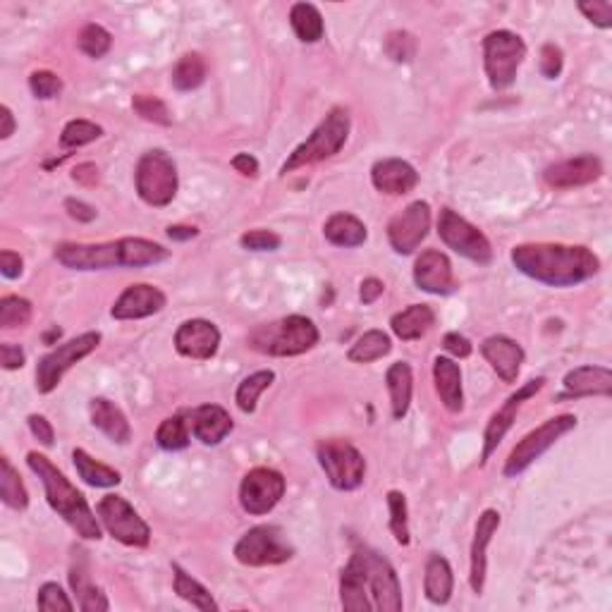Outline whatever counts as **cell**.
Masks as SVG:
<instances>
[{
	"instance_id": "cell-18",
	"label": "cell",
	"mask_w": 612,
	"mask_h": 612,
	"mask_svg": "<svg viewBox=\"0 0 612 612\" xmlns=\"http://www.w3.org/2000/svg\"><path fill=\"white\" fill-rule=\"evenodd\" d=\"M220 347V330L206 318L185 321L175 333V350L187 359L208 361L216 357Z\"/></svg>"
},
{
	"instance_id": "cell-13",
	"label": "cell",
	"mask_w": 612,
	"mask_h": 612,
	"mask_svg": "<svg viewBox=\"0 0 612 612\" xmlns=\"http://www.w3.org/2000/svg\"><path fill=\"white\" fill-rule=\"evenodd\" d=\"M96 514L103 529L108 531L115 541L130 548H146L151 543L149 524L139 517V512L127 503L122 495H106L96 505Z\"/></svg>"
},
{
	"instance_id": "cell-62",
	"label": "cell",
	"mask_w": 612,
	"mask_h": 612,
	"mask_svg": "<svg viewBox=\"0 0 612 612\" xmlns=\"http://www.w3.org/2000/svg\"><path fill=\"white\" fill-rule=\"evenodd\" d=\"M0 120H3V127H0V139H10L12 134H15V115H12V110L8 106L0 108Z\"/></svg>"
},
{
	"instance_id": "cell-33",
	"label": "cell",
	"mask_w": 612,
	"mask_h": 612,
	"mask_svg": "<svg viewBox=\"0 0 612 612\" xmlns=\"http://www.w3.org/2000/svg\"><path fill=\"white\" fill-rule=\"evenodd\" d=\"M323 235L335 247L354 249L366 242L369 232H366V225L357 216H352V213H335L323 225Z\"/></svg>"
},
{
	"instance_id": "cell-11",
	"label": "cell",
	"mask_w": 612,
	"mask_h": 612,
	"mask_svg": "<svg viewBox=\"0 0 612 612\" xmlns=\"http://www.w3.org/2000/svg\"><path fill=\"white\" fill-rule=\"evenodd\" d=\"M99 345H101V333L89 330V333L77 335V338L55 347L53 352H48L46 357H41L39 364H36V390H39L41 395L53 393V390L60 385V381H63L65 373L75 364H79L84 357H89L91 352H96V347Z\"/></svg>"
},
{
	"instance_id": "cell-59",
	"label": "cell",
	"mask_w": 612,
	"mask_h": 612,
	"mask_svg": "<svg viewBox=\"0 0 612 612\" xmlns=\"http://www.w3.org/2000/svg\"><path fill=\"white\" fill-rule=\"evenodd\" d=\"M232 168H235L237 173L244 177L259 175V161H256L252 153H237V156L232 158Z\"/></svg>"
},
{
	"instance_id": "cell-31",
	"label": "cell",
	"mask_w": 612,
	"mask_h": 612,
	"mask_svg": "<svg viewBox=\"0 0 612 612\" xmlns=\"http://www.w3.org/2000/svg\"><path fill=\"white\" fill-rule=\"evenodd\" d=\"M452 589H455V577H452L450 562L443 555L431 553L426 560L424 572L426 598L433 605H445L452 598Z\"/></svg>"
},
{
	"instance_id": "cell-37",
	"label": "cell",
	"mask_w": 612,
	"mask_h": 612,
	"mask_svg": "<svg viewBox=\"0 0 612 612\" xmlns=\"http://www.w3.org/2000/svg\"><path fill=\"white\" fill-rule=\"evenodd\" d=\"M390 350H393V342H390L383 330H366V333L354 342L352 350L347 352V359L354 361V364H371V361H378L383 359L385 354H390Z\"/></svg>"
},
{
	"instance_id": "cell-16",
	"label": "cell",
	"mask_w": 612,
	"mask_h": 612,
	"mask_svg": "<svg viewBox=\"0 0 612 612\" xmlns=\"http://www.w3.org/2000/svg\"><path fill=\"white\" fill-rule=\"evenodd\" d=\"M431 230V206L414 201L388 223V242L395 254H414Z\"/></svg>"
},
{
	"instance_id": "cell-34",
	"label": "cell",
	"mask_w": 612,
	"mask_h": 612,
	"mask_svg": "<svg viewBox=\"0 0 612 612\" xmlns=\"http://www.w3.org/2000/svg\"><path fill=\"white\" fill-rule=\"evenodd\" d=\"M72 462H75L79 479H82L84 483H89V486H94V488H113L122 481L120 471H115V469L106 467V464L96 462V459L82 448H77L75 452H72Z\"/></svg>"
},
{
	"instance_id": "cell-57",
	"label": "cell",
	"mask_w": 612,
	"mask_h": 612,
	"mask_svg": "<svg viewBox=\"0 0 612 612\" xmlns=\"http://www.w3.org/2000/svg\"><path fill=\"white\" fill-rule=\"evenodd\" d=\"M443 347H445V352H450L455 359H467L469 354H471V350H474V347H471V342L464 338V335H459V333H448V335H445Z\"/></svg>"
},
{
	"instance_id": "cell-45",
	"label": "cell",
	"mask_w": 612,
	"mask_h": 612,
	"mask_svg": "<svg viewBox=\"0 0 612 612\" xmlns=\"http://www.w3.org/2000/svg\"><path fill=\"white\" fill-rule=\"evenodd\" d=\"M79 51L87 53L89 58L99 60L110 51V46H113V36H110L108 29H103L101 24H87V27L79 32Z\"/></svg>"
},
{
	"instance_id": "cell-12",
	"label": "cell",
	"mask_w": 612,
	"mask_h": 612,
	"mask_svg": "<svg viewBox=\"0 0 612 612\" xmlns=\"http://www.w3.org/2000/svg\"><path fill=\"white\" fill-rule=\"evenodd\" d=\"M235 558L244 567H271L295 558V548L290 546L280 526H254L244 534L235 546Z\"/></svg>"
},
{
	"instance_id": "cell-61",
	"label": "cell",
	"mask_w": 612,
	"mask_h": 612,
	"mask_svg": "<svg viewBox=\"0 0 612 612\" xmlns=\"http://www.w3.org/2000/svg\"><path fill=\"white\" fill-rule=\"evenodd\" d=\"M199 235L197 228H192V225H170L168 228V237L173 242H187L194 240V237Z\"/></svg>"
},
{
	"instance_id": "cell-21",
	"label": "cell",
	"mask_w": 612,
	"mask_h": 612,
	"mask_svg": "<svg viewBox=\"0 0 612 612\" xmlns=\"http://www.w3.org/2000/svg\"><path fill=\"white\" fill-rule=\"evenodd\" d=\"M414 283L428 295H450L455 290V273L448 256L438 249H426L414 263Z\"/></svg>"
},
{
	"instance_id": "cell-1",
	"label": "cell",
	"mask_w": 612,
	"mask_h": 612,
	"mask_svg": "<svg viewBox=\"0 0 612 612\" xmlns=\"http://www.w3.org/2000/svg\"><path fill=\"white\" fill-rule=\"evenodd\" d=\"M340 603L347 612H400L405 603L395 567L373 548L357 546L340 574Z\"/></svg>"
},
{
	"instance_id": "cell-43",
	"label": "cell",
	"mask_w": 612,
	"mask_h": 612,
	"mask_svg": "<svg viewBox=\"0 0 612 612\" xmlns=\"http://www.w3.org/2000/svg\"><path fill=\"white\" fill-rule=\"evenodd\" d=\"M103 137V127L96 125L91 120H70L63 127V134H60V144L65 149H79V146H87L96 139Z\"/></svg>"
},
{
	"instance_id": "cell-23",
	"label": "cell",
	"mask_w": 612,
	"mask_h": 612,
	"mask_svg": "<svg viewBox=\"0 0 612 612\" xmlns=\"http://www.w3.org/2000/svg\"><path fill=\"white\" fill-rule=\"evenodd\" d=\"M371 182L378 192L402 197L419 185V173L412 163L402 161V158H383L371 168Z\"/></svg>"
},
{
	"instance_id": "cell-20",
	"label": "cell",
	"mask_w": 612,
	"mask_h": 612,
	"mask_svg": "<svg viewBox=\"0 0 612 612\" xmlns=\"http://www.w3.org/2000/svg\"><path fill=\"white\" fill-rule=\"evenodd\" d=\"M603 175V163L601 158H596L593 153H584V156L567 158L555 165H548L543 180L548 187L555 189H572V187H584L596 182Z\"/></svg>"
},
{
	"instance_id": "cell-8",
	"label": "cell",
	"mask_w": 612,
	"mask_h": 612,
	"mask_svg": "<svg viewBox=\"0 0 612 612\" xmlns=\"http://www.w3.org/2000/svg\"><path fill=\"white\" fill-rule=\"evenodd\" d=\"M526 58V44L522 36L507 29H498L483 39V65H486L488 84L495 91H503L512 87L517 79L519 67H522Z\"/></svg>"
},
{
	"instance_id": "cell-48",
	"label": "cell",
	"mask_w": 612,
	"mask_h": 612,
	"mask_svg": "<svg viewBox=\"0 0 612 612\" xmlns=\"http://www.w3.org/2000/svg\"><path fill=\"white\" fill-rule=\"evenodd\" d=\"M36 605H39V610L44 612H72L75 610V603L67 598V593L60 589L55 581H48V584H44L39 589V598H36Z\"/></svg>"
},
{
	"instance_id": "cell-38",
	"label": "cell",
	"mask_w": 612,
	"mask_h": 612,
	"mask_svg": "<svg viewBox=\"0 0 612 612\" xmlns=\"http://www.w3.org/2000/svg\"><path fill=\"white\" fill-rule=\"evenodd\" d=\"M206 60L199 53H187L173 67V87L177 91H194L206 82Z\"/></svg>"
},
{
	"instance_id": "cell-10",
	"label": "cell",
	"mask_w": 612,
	"mask_h": 612,
	"mask_svg": "<svg viewBox=\"0 0 612 612\" xmlns=\"http://www.w3.org/2000/svg\"><path fill=\"white\" fill-rule=\"evenodd\" d=\"M318 464L326 471V479L335 491L350 493L364 483L366 459L347 440H323L316 450Z\"/></svg>"
},
{
	"instance_id": "cell-24",
	"label": "cell",
	"mask_w": 612,
	"mask_h": 612,
	"mask_svg": "<svg viewBox=\"0 0 612 612\" xmlns=\"http://www.w3.org/2000/svg\"><path fill=\"white\" fill-rule=\"evenodd\" d=\"M481 354L505 383L517 381L524 364V350L519 342L505 338V335H491L481 342Z\"/></svg>"
},
{
	"instance_id": "cell-26",
	"label": "cell",
	"mask_w": 612,
	"mask_h": 612,
	"mask_svg": "<svg viewBox=\"0 0 612 612\" xmlns=\"http://www.w3.org/2000/svg\"><path fill=\"white\" fill-rule=\"evenodd\" d=\"M565 395L562 397H610L612 371L605 366H577L565 376Z\"/></svg>"
},
{
	"instance_id": "cell-52",
	"label": "cell",
	"mask_w": 612,
	"mask_h": 612,
	"mask_svg": "<svg viewBox=\"0 0 612 612\" xmlns=\"http://www.w3.org/2000/svg\"><path fill=\"white\" fill-rule=\"evenodd\" d=\"M541 75L546 79H558L562 72V65H565V55H562L560 46L546 44L541 48Z\"/></svg>"
},
{
	"instance_id": "cell-41",
	"label": "cell",
	"mask_w": 612,
	"mask_h": 612,
	"mask_svg": "<svg viewBox=\"0 0 612 612\" xmlns=\"http://www.w3.org/2000/svg\"><path fill=\"white\" fill-rule=\"evenodd\" d=\"M189 438H192V428H189V421H185V416H168L156 431L158 448L168 452L185 450L189 445Z\"/></svg>"
},
{
	"instance_id": "cell-27",
	"label": "cell",
	"mask_w": 612,
	"mask_h": 612,
	"mask_svg": "<svg viewBox=\"0 0 612 612\" xmlns=\"http://www.w3.org/2000/svg\"><path fill=\"white\" fill-rule=\"evenodd\" d=\"M89 414H91V424H94L103 436H108L113 443L127 445L132 440V428L127 416L122 414V409L113 402L106 400V397H94L89 402Z\"/></svg>"
},
{
	"instance_id": "cell-25",
	"label": "cell",
	"mask_w": 612,
	"mask_h": 612,
	"mask_svg": "<svg viewBox=\"0 0 612 612\" xmlns=\"http://www.w3.org/2000/svg\"><path fill=\"white\" fill-rule=\"evenodd\" d=\"M189 428L199 443L220 445L230 436L235 424H232V416L220 405H201L189 414Z\"/></svg>"
},
{
	"instance_id": "cell-32",
	"label": "cell",
	"mask_w": 612,
	"mask_h": 612,
	"mask_svg": "<svg viewBox=\"0 0 612 612\" xmlns=\"http://www.w3.org/2000/svg\"><path fill=\"white\" fill-rule=\"evenodd\" d=\"M385 385L390 393V407H393V416L402 421L412 405V390H414V373L407 361H395L385 373Z\"/></svg>"
},
{
	"instance_id": "cell-3",
	"label": "cell",
	"mask_w": 612,
	"mask_h": 612,
	"mask_svg": "<svg viewBox=\"0 0 612 612\" xmlns=\"http://www.w3.org/2000/svg\"><path fill=\"white\" fill-rule=\"evenodd\" d=\"M170 252L158 242L142 237H122L103 244L63 242L55 247V261L70 271H110V268H144L168 259Z\"/></svg>"
},
{
	"instance_id": "cell-54",
	"label": "cell",
	"mask_w": 612,
	"mask_h": 612,
	"mask_svg": "<svg viewBox=\"0 0 612 612\" xmlns=\"http://www.w3.org/2000/svg\"><path fill=\"white\" fill-rule=\"evenodd\" d=\"M0 361H3L5 371H17V369H22L27 357H24V350L20 345L3 342V345H0Z\"/></svg>"
},
{
	"instance_id": "cell-22",
	"label": "cell",
	"mask_w": 612,
	"mask_h": 612,
	"mask_svg": "<svg viewBox=\"0 0 612 612\" xmlns=\"http://www.w3.org/2000/svg\"><path fill=\"white\" fill-rule=\"evenodd\" d=\"M500 529V512L483 510L479 522H476L474 541H471V567H469V584L476 596H481L486 586L488 572V546H491L495 531Z\"/></svg>"
},
{
	"instance_id": "cell-17",
	"label": "cell",
	"mask_w": 612,
	"mask_h": 612,
	"mask_svg": "<svg viewBox=\"0 0 612 612\" xmlns=\"http://www.w3.org/2000/svg\"><path fill=\"white\" fill-rule=\"evenodd\" d=\"M543 385H546V378H534V381L524 383L522 388L517 390V393L507 397V402L498 409V412H493V416L488 419V424H486V433H483L481 464H486L488 459H491L493 452L498 450V445L503 443L507 431H510L514 421H517L519 409H522L526 400H531V397H534L536 393H541Z\"/></svg>"
},
{
	"instance_id": "cell-46",
	"label": "cell",
	"mask_w": 612,
	"mask_h": 612,
	"mask_svg": "<svg viewBox=\"0 0 612 612\" xmlns=\"http://www.w3.org/2000/svg\"><path fill=\"white\" fill-rule=\"evenodd\" d=\"M132 108L134 113L139 115V118L146 120V122H153V125H163L168 127L170 122V110L168 106L161 99H156V96H149V94H137L132 99Z\"/></svg>"
},
{
	"instance_id": "cell-35",
	"label": "cell",
	"mask_w": 612,
	"mask_h": 612,
	"mask_svg": "<svg viewBox=\"0 0 612 612\" xmlns=\"http://www.w3.org/2000/svg\"><path fill=\"white\" fill-rule=\"evenodd\" d=\"M290 24L295 29L297 39L304 44H318L326 34V24H323L321 12L311 3H297L290 10Z\"/></svg>"
},
{
	"instance_id": "cell-47",
	"label": "cell",
	"mask_w": 612,
	"mask_h": 612,
	"mask_svg": "<svg viewBox=\"0 0 612 612\" xmlns=\"http://www.w3.org/2000/svg\"><path fill=\"white\" fill-rule=\"evenodd\" d=\"M29 89L36 99L41 101H51L55 96H60L63 91V79H60L51 70H36L29 75Z\"/></svg>"
},
{
	"instance_id": "cell-49",
	"label": "cell",
	"mask_w": 612,
	"mask_h": 612,
	"mask_svg": "<svg viewBox=\"0 0 612 612\" xmlns=\"http://www.w3.org/2000/svg\"><path fill=\"white\" fill-rule=\"evenodd\" d=\"M385 53L395 60V63H409L416 53V39L409 32H393L385 39Z\"/></svg>"
},
{
	"instance_id": "cell-7",
	"label": "cell",
	"mask_w": 612,
	"mask_h": 612,
	"mask_svg": "<svg viewBox=\"0 0 612 612\" xmlns=\"http://www.w3.org/2000/svg\"><path fill=\"white\" fill-rule=\"evenodd\" d=\"M134 185L144 204L153 208L168 206L177 194V165L163 149H151L139 158Z\"/></svg>"
},
{
	"instance_id": "cell-9",
	"label": "cell",
	"mask_w": 612,
	"mask_h": 612,
	"mask_svg": "<svg viewBox=\"0 0 612 612\" xmlns=\"http://www.w3.org/2000/svg\"><path fill=\"white\" fill-rule=\"evenodd\" d=\"M577 428V416L574 414H560L548 419L546 424H541L536 431L526 433V436L514 445L510 457H507L503 474L507 479H514V476L524 474L531 464L536 462L538 457H543L546 452L558 443L560 438H565L569 431Z\"/></svg>"
},
{
	"instance_id": "cell-51",
	"label": "cell",
	"mask_w": 612,
	"mask_h": 612,
	"mask_svg": "<svg viewBox=\"0 0 612 612\" xmlns=\"http://www.w3.org/2000/svg\"><path fill=\"white\" fill-rule=\"evenodd\" d=\"M577 8L584 12L586 20L596 24V27H601V29L612 27V3H610V0H589V3H579Z\"/></svg>"
},
{
	"instance_id": "cell-5",
	"label": "cell",
	"mask_w": 612,
	"mask_h": 612,
	"mask_svg": "<svg viewBox=\"0 0 612 612\" xmlns=\"http://www.w3.org/2000/svg\"><path fill=\"white\" fill-rule=\"evenodd\" d=\"M318 345V328L306 316H287L259 326L249 335V347L271 357H299Z\"/></svg>"
},
{
	"instance_id": "cell-60",
	"label": "cell",
	"mask_w": 612,
	"mask_h": 612,
	"mask_svg": "<svg viewBox=\"0 0 612 612\" xmlns=\"http://www.w3.org/2000/svg\"><path fill=\"white\" fill-rule=\"evenodd\" d=\"M383 292H385V285L381 283V280H378V278H366L364 283H361L359 299L364 304H373L378 297L383 295Z\"/></svg>"
},
{
	"instance_id": "cell-55",
	"label": "cell",
	"mask_w": 612,
	"mask_h": 612,
	"mask_svg": "<svg viewBox=\"0 0 612 612\" xmlns=\"http://www.w3.org/2000/svg\"><path fill=\"white\" fill-rule=\"evenodd\" d=\"M0 273H3V278L8 280H17L24 273V261L20 254L10 252V249H5V252H0Z\"/></svg>"
},
{
	"instance_id": "cell-53",
	"label": "cell",
	"mask_w": 612,
	"mask_h": 612,
	"mask_svg": "<svg viewBox=\"0 0 612 612\" xmlns=\"http://www.w3.org/2000/svg\"><path fill=\"white\" fill-rule=\"evenodd\" d=\"M27 424H29V431H32V436L39 440L41 445L51 448L53 440H55V431H53L51 421H48L46 416H41V414H32L27 419Z\"/></svg>"
},
{
	"instance_id": "cell-40",
	"label": "cell",
	"mask_w": 612,
	"mask_h": 612,
	"mask_svg": "<svg viewBox=\"0 0 612 612\" xmlns=\"http://www.w3.org/2000/svg\"><path fill=\"white\" fill-rule=\"evenodd\" d=\"M275 381V373L273 371H256L252 376H247L240 383V388H237L235 402L237 407H240V412L244 414H254L256 412V402H259V397L263 390H268Z\"/></svg>"
},
{
	"instance_id": "cell-28",
	"label": "cell",
	"mask_w": 612,
	"mask_h": 612,
	"mask_svg": "<svg viewBox=\"0 0 612 612\" xmlns=\"http://www.w3.org/2000/svg\"><path fill=\"white\" fill-rule=\"evenodd\" d=\"M433 381L440 395V402L450 414H459L464 409V393H462V369L455 359L438 357L433 361Z\"/></svg>"
},
{
	"instance_id": "cell-50",
	"label": "cell",
	"mask_w": 612,
	"mask_h": 612,
	"mask_svg": "<svg viewBox=\"0 0 612 612\" xmlns=\"http://www.w3.org/2000/svg\"><path fill=\"white\" fill-rule=\"evenodd\" d=\"M240 244L247 252H275L283 244V237L273 230H249L240 237Z\"/></svg>"
},
{
	"instance_id": "cell-14",
	"label": "cell",
	"mask_w": 612,
	"mask_h": 612,
	"mask_svg": "<svg viewBox=\"0 0 612 612\" xmlns=\"http://www.w3.org/2000/svg\"><path fill=\"white\" fill-rule=\"evenodd\" d=\"M438 235L452 252L464 256V259L481 263V266H486V263H491L493 259V247L491 242H488V237L483 235L476 225H471L467 218H462L459 213L452 211V208H443V211H440Z\"/></svg>"
},
{
	"instance_id": "cell-19",
	"label": "cell",
	"mask_w": 612,
	"mask_h": 612,
	"mask_svg": "<svg viewBox=\"0 0 612 612\" xmlns=\"http://www.w3.org/2000/svg\"><path fill=\"white\" fill-rule=\"evenodd\" d=\"M165 304H168V297H165L156 285L139 283L130 285L115 299L110 316H113L115 321H139V318H149L158 314V311H163Z\"/></svg>"
},
{
	"instance_id": "cell-58",
	"label": "cell",
	"mask_w": 612,
	"mask_h": 612,
	"mask_svg": "<svg viewBox=\"0 0 612 612\" xmlns=\"http://www.w3.org/2000/svg\"><path fill=\"white\" fill-rule=\"evenodd\" d=\"M72 180L82 187H96L99 185V168L94 163H79L75 170H72Z\"/></svg>"
},
{
	"instance_id": "cell-30",
	"label": "cell",
	"mask_w": 612,
	"mask_h": 612,
	"mask_svg": "<svg viewBox=\"0 0 612 612\" xmlns=\"http://www.w3.org/2000/svg\"><path fill=\"white\" fill-rule=\"evenodd\" d=\"M436 326V311L428 304H412L405 311L390 318V328L400 340L414 342L421 340L424 335Z\"/></svg>"
},
{
	"instance_id": "cell-42",
	"label": "cell",
	"mask_w": 612,
	"mask_h": 612,
	"mask_svg": "<svg viewBox=\"0 0 612 612\" xmlns=\"http://www.w3.org/2000/svg\"><path fill=\"white\" fill-rule=\"evenodd\" d=\"M32 321V302L17 295L0 299V328H22Z\"/></svg>"
},
{
	"instance_id": "cell-2",
	"label": "cell",
	"mask_w": 612,
	"mask_h": 612,
	"mask_svg": "<svg viewBox=\"0 0 612 612\" xmlns=\"http://www.w3.org/2000/svg\"><path fill=\"white\" fill-rule=\"evenodd\" d=\"M510 259L526 278L550 287L581 285L601 271V259L581 244H519Z\"/></svg>"
},
{
	"instance_id": "cell-36",
	"label": "cell",
	"mask_w": 612,
	"mask_h": 612,
	"mask_svg": "<svg viewBox=\"0 0 612 612\" xmlns=\"http://www.w3.org/2000/svg\"><path fill=\"white\" fill-rule=\"evenodd\" d=\"M173 574H175V579H173L175 593L182 598V601H187L189 605H192V608L204 610V612H216L218 610V603L213 601V596L208 593L206 586L199 584V581L194 579L192 574H187L180 565H173Z\"/></svg>"
},
{
	"instance_id": "cell-6",
	"label": "cell",
	"mask_w": 612,
	"mask_h": 612,
	"mask_svg": "<svg viewBox=\"0 0 612 612\" xmlns=\"http://www.w3.org/2000/svg\"><path fill=\"white\" fill-rule=\"evenodd\" d=\"M347 137H350V113H347L345 108H333L326 115V120L309 134V139L290 153V158L283 163L280 173H295V170L306 168V165L333 158L335 153H340L342 146L347 144Z\"/></svg>"
},
{
	"instance_id": "cell-56",
	"label": "cell",
	"mask_w": 612,
	"mask_h": 612,
	"mask_svg": "<svg viewBox=\"0 0 612 612\" xmlns=\"http://www.w3.org/2000/svg\"><path fill=\"white\" fill-rule=\"evenodd\" d=\"M65 211L67 216L77 220V223H91V220H96V216H99V211H96L94 206L84 204V201L79 199H65Z\"/></svg>"
},
{
	"instance_id": "cell-4",
	"label": "cell",
	"mask_w": 612,
	"mask_h": 612,
	"mask_svg": "<svg viewBox=\"0 0 612 612\" xmlns=\"http://www.w3.org/2000/svg\"><path fill=\"white\" fill-rule=\"evenodd\" d=\"M29 469L39 476L41 483H44L46 500L51 505V510L63 517L72 529L77 531V536L87 538V541H99L101 538V524L96 519V514L91 512V507L87 503L82 493L67 481V476L60 471L46 455H39V452H29L27 455Z\"/></svg>"
},
{
	"instance_id": "cell-44",
	"label": "cell",
	"mask_w": 612,
	"mask_h": 612,
	"mask_svg": "<svg viewBox=\"0 0 612 612\" xmlns=\"http://www.w3.org/2000/svg\"><path fill=\"white\" fill-rule=\"evenodd\" d=\"M388 510H390V531L400 546H409V510L407 498L400 491L388 493Z\"/></svg>"
},
{
	"instance_id": "cell-29",
	"label": "cell",
	"mask_w": 612,
	"mask_h": 612,
	"mask_svg": "<svg viewBox=\"0 0 612 612\" xmlns=\"http://www.w3.org/2000/svg\"><path fill=\"white\" fill-rule=\"evenodd\" d=\"M70 586L77 596L79 610H84V612L110 610L106 593H103L99 586L91 581L89 565H87V560L82 558V553H79V558H75V562H72V567H70Z\"/></svg>"
},
{
	"instance_id": "cell-39",
	"label": "cell",
	"mask_w": 612,
	"mask_h": 612,
	"mask_svg": "<svg viewBox=\"0 0 612 612\" xmlns=\"http://www.w3.org/2000/svg\"><path fill=\"white\" fill-rule=\"evenodd\" d=\"M0 498L3 503L12 507V510H27L29 505V493L24 488L22 476L17 474V469L12 467L10 459L3 457L0 459Z\"/></svg>"
},
{
	"instance_id": "cell-15",
	"label": "cell",
	"mask_w": 612,
	"mask_h": 612,
	"mask_svg": "<svg viewBox=\"0 0 612 612\" xmlns=\"http://www.w3.org/2000/svg\"><path fill=\"white\" fill-rule=\"evenodd\" d=\"M285 495V476L268 467H256L242 479L240 505L252 517L268 514Z\"/></svg>"
}]
</instances>
